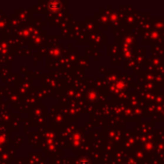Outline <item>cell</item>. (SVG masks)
Masks as SVG:
<instances>
[{"label": "cell", "instance_id": "obj_1", "mask_svg": "<svg viewBox=\"0 0 164 164\" xmlns=\"http://www.w3.org/2000/svg\"><path fill=\"white\" fill-rule=\"evenodd\" d=\"M48 9L52 12H57L61 9V3L58 1H52L48 4Z\"/></svg>", "mask_w": 164, "mask_h": 164}]
</instances>
